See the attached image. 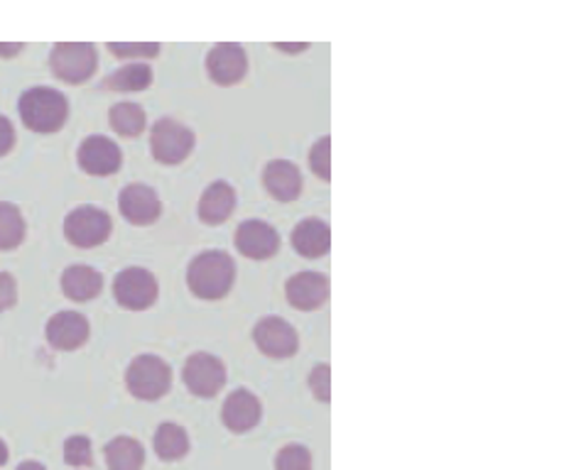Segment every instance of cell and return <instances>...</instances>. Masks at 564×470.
I'll return each mask as SVG.
<instances>
[{
  "label": "cell",
  "instance_id": "3",
  "mask_svg": "<svg viewBox=\"0 0 564 470\" xmlns=\"http://www.w3.org/2000/svg\"><path fill=\"white\" fill-rule=\"evenodd\" d=\"M126 387L140 402H158L172 387V368L160 356L143 353L130 360L126 370Z\"/></svg>",
  "mask_w": 564,
  "mask_h": 470
},
{
  "label": "cell",
  "instance_id": "6",
  "mask_svg": "<svg viewBox=\"0 0 564 470\" xmlns=\"http://www.w3.org/2000/svg\"><path fill=\"white\" fill-rule=\"evenodd\" d=\"M194 145H197V135L175 118L165 116L150 128V152H153V157L160 165H182V162L192 155Z\"/></svg>",
  "mask_w": 564,
  "mask_h": 470
},
{
  "label": "cell",
  "instance_id": "28",
  "mask_svg": "<svg viewBox=\"0 0 564 470\" xmlns=\"http://www.w3.org/2000/svg\"><path fill=\"white\" fill-rule=\"evenodd\" d=\"M106 50L118 59L138 62V59H155L162 47L158 42H108Z\"/></svg>",
  "mask_w": 564,
  "mask_h": 470
},
{
  "label": "cell",
  "instance_id": "24",
  "mask_svg": "<svg viewBox=\"0 0 564 470\" xmlns=\"http://www.w3.org/2000/svg\"><path fill=\"white\" fill-rule=\"evenodd\" d=\"M108 125H111L116 135L133 140V138H140L145 133L148 113L143 106L133 103V101L113 103L111 111H108Z\"/></svg>",
  "mask_w": 564,
  "mask_h": 470
},
{
  "label": "cell",
  "instance_id": "23",
  "mask_svg": "<svg viewBox=\"0 0 564 470\" xmlns=\"http://www.w3.org/2000/svg\"><path fill=\"white\" fill-rule=\"evenodd\" d=\"M104 458L108 470H143L145 446L133 436H116L104 446Z\"/></svg>",
  "mask_w": 564,
  "mask_h": 470
},
{
  "label": "cell",
  "instance_id": "12",
  "mask_svg": "<svg viewBox=\"0 0 564 470\" xmlns=\"http://www.w3.org/2000/svg\"><path fill=\"white\" fill-rule=\"evenodd\" d=\"M234 243L243 258L258 262L270 260L280 253V233L275 231V226L260 221V218H248V221L238 226Z\"/></svg>",
  "mask_w": 564,
  "mask_h": 470
},
{
  "label": "cell",
  "instance_id": "13",
  "mask_svg": "<svg viewBox=\"0 0 564 470\" xmlns=\"http://www.w3.org/2000/svg\"><path fill=\"white\" fill-rule=\"evenodd\" d=\"M332 282L327 275L314 270H305L292 275L285 282V297L292 309L297 311H317L329 302Z\"/></svg>",
  "mask_w": 564,
  "mask_h": 470
},
{
  "label": "cell",
  "instance_id": "35",
  "mask_svg": "<svg viewBox=\"0 0 564 470\" xmlns=\"http://www.w3.org/2000/svg\"><path fill=\"white\" fill-rule=\"evenodd\" d=\"M15 470H47L40 461H23Z\"/></svg>",
  "mask_w": 564,
  "mask_h": 470
},
{
  "label": "cell",
  "instance_id": "17",
  "mask_svg": "<svg viewBox=\"0 0 564 470\" xmlns=\"http://www.w3.org/2000/svg\"><path fill=\"white\" fill-rule=\"evenodd\" d=\"M263 187L280 204L297 201L305 189L302 172L290 160H270L263 170Z\"/></svg>",
  "mask_w": 564,
  "mask_h": 470
},
{
  "label": "cell",
  "instance_id": "8",
  "mask_svg": "<svg viewBox=\"0 0 564 470\" xmlns=\"http://www.w3.org/2000/svg\"><path fill=\"white\" fill-rule=\"evenodd\" d=\"M229 373L221 358L212 353H192L184 360L182 368V382L194 397L199 400H214L224 390Z\"/></svg>",
  "mask_w": 564,
  "mask_h": 470
},
{
  "label": "cell",
  "instance_id": "22",
  "mask_svg": "<svg viewBox=\"0 0 564 470\" xmlns=\"http://www.w3.org/2000/svg\"><path fill=\"white\" fill-rule=\"evenodd\" d=\"M153 448L162 463H177L182 458H187L192 441L184 426L175 422H162L153 436Z\"/></svg>",
  "mask_w": 564,
  "mask_h": 470
},
{
  "label": "cell",
  "instance_id": "20",
  "mask_svg": "<svg viewBox=\"0 0 564 470\" xmlns=\"http://www.w3.org/2000/svg\"><path fill=\"white\" fill-rule=\"evenodd\" d=\"M62 292L69 302H91L104 292V275L91 265H69L62 272Z\"/></svg>",
  "mask_w": 564,
  "mask_h": 470
},
{
  "label": "cell",
  "instance_id": "36",
  "mask_svg": "<svg viewBox=\"0 0 564 470\" xmlns=\"http://www.w3.org/2000/svg\"><path fill=\"white\" fill-rule=\"evenodd\" d=\"M8 458H10V451H8V444L0 439V468H3L6 463H8Z\"/></svg>",
  "mask_w": 564,
  "mask_h": 470
},
{
  "label": "cell",
  "instance_id": "30",
  "mask_svg": "<svg viewBox=\"0 0 564 470\" xmlns=\"http://www.w3.org/2000/svg\"><path fill=\"white\" fill-rule=\"evenodd\" d=\"M307 385L312 390V397L322 402V404H329L332 402V368L327 363H319L310 370V378H307Z\"/></svg>",
  "mask_w": 564,
  "mask_h": 470
},
{
  "label": "cell",
  "instance_id": "31",
  "mask_svg": "<svg viewBox=\"0 0 564 470\" xmlns=\"http://www.w3.org/2000/svg\"><path fill=\"white\" fill-rule=\"evenodd\" d=\"M18 304V282L10 272H0V314H6Z\"/></svg>",
  "mask_w": 564,
  "mask_h": 470
},
{
  "label": "cell",
  "instance_id": "19",
  "mask_svg": "<svg viewBox=\"0 0 564 470\" xmlns=\"http://www.w3.org/2000/svg\"><path fill=\"white\" fill-rule=\"evenodd\" d=\"M290 243L305 260H319L332 250V228L322 218H305L292 228Z\"/></svg>",
  "mask_w": 564,
  "mask_h": 470
},
{
  "label": "cell",
  "instance_id": "21",
  "mask_svg": "<svg viewBox=\"0 0 564 470\" xmlns=\"http://www.w3.org/2000/svg\"><path fill=\"white\" fill-rule=\"evenodd\" d=\"M155 81L153 67L148 62H128L123 67H118L101 81L104 91H116V94H140L148 91Z\"/></svg>",
  "mask_w": 564,
  "mask_h": 470
},
{
  "label": "cell",
  "instance_id": "32",
  "mask_svg": "<svg viewBox=\"0 0 564 470\" xmlns=\"http://www.w3.org/2000/svg\"><path fill=\"white\" fill-rule=\"evenodd\" d=\"M18 142V135H15V125L10 123V118L0 116V157H6L13 152Z\"/></svg>",
  "mask_w": 564,
  "mask_h": 470
},
{
  "label": "cell",
  "instance_id": "4",
  "mask_svg": "<svg viewBox=\"0 0 564 470\" xmlns=\"http://www.w3.org/2000/svg\"><path fill=\"white\" fill-rule=\"evenodd\" d=\"M50 69L62 84L82 86L99 69V52L91 42H57L50 52Z\"/></svg>",
  "mask_w": 564,
  "mask_h": 470
},
{
  "label": "cell",
  "instance_id": "18",
  "mask_svg": "<svg viewBox=\"0 0 564 470\" xmlns=\"http://www.w3.org/2000/svg\"><path fill=\"white\" fill-rule=\"evenodd\" d=\"M238 206V194L229 182L216 179L199 196L197 216L206 226H224L234 216Z\"/></svg>",
  "mask_w": 564,
  "mask_h": 470
},
{
  "label": "cell",
  "instance_id": "16",
  "mask_svg": "<svg viewBox=\"0 0 564 470\" xmlns=\"http://www.w3.org/2000/svg\"><path fill=\"white\" fill-rule=\"evenodd\" d=\"M221 422L231 434H248L263 422V402L251 390L238 387L221 404Z\"/></svg>",
  "mask_w": 564,
  "mask_h": 470
},
{
  "label": "cell",
  "instance_id": "11",
  "mask_svg": "<svg viewBox=\"0 0 564 470\" xmlns=\"http://www.w3.org/2000/svg\"><path fill=\"white\" fill-rule=\"evenodd\" d=\"M79 170L89 177H111L123 167V152L118 142L106 135H89L77 152Z\"/></svg>",
  "mask_w": 564,
  "mask_h": 470
},
{
  "label": "cell",
  "instance_id": "5",
  "mask_svg": "<svg viewBox=\"0 0 564 470\" xmlns=\"http://www.w3.org/2000/svg\"><path fill=\"white\" fill-rule=\"evenodd\" d=\"M113 233V221L106 209L84 204L72 209L64 218V238L79 250H94L104 245Z\"/></svg>",
  "mask_w": 564,
  "mask_h": 470
},
{
  "label": "cell",
  "instance_id": "25",
  "mask_svg": "<svg viewBox=\"0 0 564 470\" xmlns=\"http://www.w3.org/2000/svg\"><path fill=\"white\" fill-rule=\"evenodd\" d=\"M28 223L20 206L10 201H0V253L15 250L25 243Z\"/></svg>",
  "mask_w": 564,
  "mask_h": 470
},
{
  "label": "cell",
  "instance_id": "9",
  "mask_svg": "<svg viewBox=\"0 0 564 470\" xmlns=\"http://www.w3.org/2000/svg\"><path fill=\"white\" fill-rule=\"evenodd\" d=\"M253 343L265 358L288 360L300 351V334L282 316H263L253 326Z\"/></svg>",
  "mask_w": 564,
  "mask_h": 470
},
{
  "label": "cell",
  "instance_id": "14",
  "mask_svg": "<svg viewBox=\"0 0 564 470\" xmlns=\"http://www.w3.org/2000/svg\"><path fill=\"white\" fill-rule=\"evenodd\" d=\"M118 209H121V216L130 226L145 228L160 221L162 201L153 187L135 182L123 187L121 196H118Z\"/></svg>",
  "mask_w": 564,
  "mask_h": 470
},
{
  "label": "cell",
  "instance_id": "10",
  "mask_svg": "<svg viewBox=\"0 0 564 470\" xmlns=\"http://www.w3.org/2000/svg\"><path fill=\"white\" fill-rule=\"evenodd\" d=\"M206 74L216 86H238L248 74V54L238 42H219L206 54Z\"/></svg>",
  "mask_w": 564,
  "mask_h": 470
},
{
  "label": "cell",
  "instance_id": "2",
  "mask_svg": "<svg viewBox=\"0 0 564 470\" xmlns=\"http://www.w3.org/2000/svg\"><path fill=\"white\" fill-rule=\"evenodd\" d=\"M18 113L30 133L54 135L67 125L69 101L52 86H32L18 101Z\"/></svg>",
  "mask_w": 564,
  "mask_h": 470
},
{
  "label": "cell",
  "instance_id": "29",
  "mask_svg": "<svg viewBox=\"0 0 564 470\" xmlns=\"http://www.w3.org/2000/svg\"><path fill=\"white\" fill-rule=\"evenodd\" d=\"M310 170L314 172V177H319L322 182L332 179V138L324 135L319 142H314L310 150Z\"/></svg>",
  "mask_w": 564,
  "mask_h": 470
},
{
  "label": "cell",
  "instance_id": "1",
  "mask_svg": "<svg viewBox=\"0 0 564 470\" xmlns=\"http://www.w3.org/2000/svg\"><path fill=\"white\" fill-rule=\"evenodd\" d=\"M236 284V262L224 250H204L189 262L187 287L197 299L219 302Z\"/></svg>",
  "mask_w": 564,
  "mask_h": 470
},
{
  "label": "cell",
  "instance_id": "7",
  "mask_svg": "<svg viewBox=\"0 0 564 470\" xmlns=\"http://www.w3.org/2000/svg\"><path fill=\"white\" fill-rule=\"evenodd\" d=\"M158 297L160 284L148 267H126L113 280V299L126 311H148Z\"/></svg>",
  "mask_w": 564,
  "mask_h": 470
},
{
  "label": "cell",
  "instance_id": "34",
  "mask_svg": "<svg viewBox=\"0 0 564 470\" xmlns=\"http://www.w3.org/2000/svg\"><path fill=\"white\" fill-rule=\"evenodd\" d=\"M275 50H280V52H288V54H300V52L310 50V45H282V42H278Z\"/></svg>",
  "mask_w": 564,
  "mask_h": 470
},
{
  "label": "cell",
  "instance_id": "33",
  "mask_svg": "<svg viewBox=\"0 0 564 470\" xmlns=\"http://www.w3.org/2000/svg\"><path fill=\"white\" fill-rule=\"evenodd\" d=\"M25 50L23 42H0V59H13Z\"/></svg>",
  "mask_w": 564,
  "mask_h": 470
},
{
  "label": "cell",
  "instance_id": "15",
  "mask_svg": "<svg viewBox=\"0 0 564 470\" xmlns=\"http://www.w3.org/2000/svg\"><path fill=\"white\" fill-rule=\"evenodd\" d=\"M89 336H91V324L79 311L54 314L45 326V338L50 348L62 353L79 351V348L89 341Z\"/></svg>",
  "mask_w": 564,
  "mask_h": 470
},
{
  "label": "cell",
  "instance_id": "27",
  "mask_svg": "<svg viewBox=\"0 0 564 470\" xmlns=\"http://www.w3.org/2000/svg\"><path fill=\"white\" fill-rule=\"evenodd\" d=\"M314 456L305 444L282 446L275 456V470H312Z\"/></svg>",
  "mask_w": 564,
  "mask_h": 470
},
{
  "label": "cell",
  "instance_id": "26",
  "mask_svg": "<svg viewBox=\"0 0 564 470\" xmlns=\"http://www.w3.org/2000/svg\"><path fill=\"white\" fill-rule=\"evenodd\" d=\"M64 463L72 468H91L94 466V444L89 436L74 434L64 441Z\"/></svg>",
  "mask_w": 564,
  "mask_h": 470
}]
</instances>
